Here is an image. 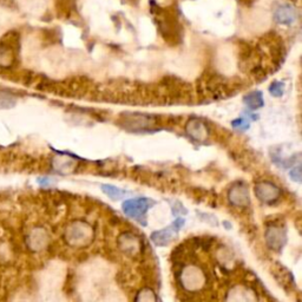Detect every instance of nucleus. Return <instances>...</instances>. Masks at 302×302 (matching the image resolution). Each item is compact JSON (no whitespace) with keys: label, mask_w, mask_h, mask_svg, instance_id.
<instances>
[{"label":"nucleus","mask_w":302,"mask_h":302,"mask_svg":"<svg viewBox=\"0 0 302 302\" xmlns=\"http://www.w3.org/2000/svg\"><path fill=\"white\" fill-rule=\"evenodd\" d=\"M154 204V201L149 200L145 197H138V198H131L123 202L122 208L124 214L129 218L136 220L142 225L145 226V218H147V211L150 209L151 205Z\"/></svg>","instance_id":"f257e3e1"},{"label":"nucleus","mask_w":302,"mask_h":302,"mask_svg":"<svg viewBox=\"0 0 302 302\" xmlns=\"http://www.w3.org/2000/svg\"><path fill=\"white\" fill-rule=\"evenodd\" d=\"M184 223H186V221H184L183 219H177L175 222H172L171 225L166 227V228L152 233L151 235L152 242H154L156 246H159V247L168 246V244L175 239L177 233L182 229Z\"/></svg>","instance_id":"f03ea898"},{"label":"nucleus","mask_w":302,"mask_h":302,"mask_svg":"<svg viewBox=\"0 0 302 302\" xmlns=\"http://www.w3.org/2000/svg\"><path fill=\"white\" fill-rule=\"evenodd\" d=\"M186 130L187 134L197 142H203L209 136L208 125L201 118H191L188 120Z\"/></svg>","instance_id":"7ed1b4c3"},{"label":"nucleus","mask_w":302,"mask_h":302,"mask_svg":"<svg viewBox=\"0 0 302 302\" xmlns=\"http://www.w3.org/2000/svg\"><path fill=\"white\" fill-rule=\"evenodd\" d=\"M255 194L262 202H273L278 200L281 195V190L272 182H260L255 186Z\"/></svg>","instance_id":"20e7f679"},{"label":"nucleus","mask_w":302,"mask_h":302,"mask_svg":"<svg viewBox=\"0 0 302 302\" xmlns=\"http://www.w3.org/2000/svg\"><path fill=\"white\" fill-rule=\"evenodd\" d=\"M52 168L55 169V171L62 174V175H67L76 170L77 161L72 156H67L65 154L57 155L52 159Z\"/></svg>","instance_id":"39448f33"},{"label":"nucleus","mask_w":302,"mask_h":302,"mask_svg":"<svg viewBox=\"0 0 302 302\" xmlns=\"http://www.w3.org/2000/svg\"><path fill=\"white\" fill-rule=\"evenodd\" d=\"M123 124L126 129L142 130L150 126L152 119L151 117L141 115V113H129V115H124Z\"/></svg>","instance_id":"423d86ee"},{"label":"nucleus","mask_w":302,"mask_h":302,"mask_svg":"<svg viewBox=\"0 0 302 302\" xmlns=\"http://www.w3.org/2000/svg\"><path fill=\"white\" fill-rule=\"evenodd\" d=\"M229 200L233 204L244 207L249 203V195H248L247 187L242 183H237L229 190Z\"/></svg>","instance_id":"0eeeda50"},{"label":"nucleus","mask_w":302,"mask_h":302,"mask_svg":"<svg viewBox=\"0 0 302 302\" xmlns=\"http://www.w3.org/2000/svg\"><path fill=\"white\" fill-rule=\"evenodd\" d=\"M274 17H275V20L278 21L279 24L290 25L296 20L297 13H296V10L294 9L293 6L286 4V5H280L278 9H276Z\"/></svg>","instance_id":"6e6552de"},{"label":"nucleus","mask_w":302,"mask_h":302,"mask_svg":"<svg viewBox=\"0 0 302 302\" xmlns=\"http://www.w3.org/2000/svg\"><path fill=\"white\" fill-rule=\"evenodd\" d=\"M46 241H48V235L41 228L33 229L27 236V244L32 250H40L45 247Z\"/></svg>","instance_id":"1a4fd4ad"},{"label":"nucleus","mask_w":302,"mask_h":302,"mask_svg":"<svg viewBox=\"0 0 302 302\" xmlns=\"http://www.w3.org/2000/svg\"><path fill=\"white\" fill-rule=\"evenodd\" d=\"M244 103L250 110H257L265 105L264 96L260 91H251L244 97Z\"/></svg>","instance_id":"9d476101"},{"label":"nucleus","mask_w":302,"mask_h":302,"mask_svg":"<svg viewBox=\"0 0 302 302\" xmlns=\"http://www.w3.org/2000/svg\"><path fill=\"white\" fill-rule=\"evenodd\" d=\"M267 240L273 248H280L285 242V234L282 233V230L276 228L274 230H269L267 233Z\"/></svg>","instance_id":"9b49d317"},{"label":"nucleus","mask_w":302,"mask_h":302,"mask_svg":"<svg viewBox=\"0 0 302 302\" xmlns=\"http://www.w3.org/2000/svg\"><path fill=\"white\" fill-rule=\"evenodd\" d=\"M102 190L104 191L106 196H109L111 200L115 201L120 200V198H123L126 195V191L119 189V188L115 186H111V184H104V186H102Z\"/></svg>","instance_id":"f8f14e48"},{"label":"nucleus","mask_w":302,"mask_h":302,"mask_svg":"<svg viewBox=\"0 0 302 302\" xmlns=\"http://www.w3.org/2000/svg\"><path fill=\"white\" fill-rule=\"evenodd\" d=\"M283 92H285V84L282 81H273L271 87H269V94L274 96V97H281Z\"/></svg>","instance_id":"ddd939ff"},{"label":"nucleus","mask_w":302,"mask_h":302,"mask_svg":"<svg viewBox=\"0 0 302 302\" xmlns=\"http://www.w3.org/2000/svg\"><path fill=\"white\" fill-rule=\"evenodd\" d=\"M12 60V55H11L9 48L0 46V65L7 66Z\"/></svg>","instance_id":"4468645a"},{"label":"nucleus","mask_w":302,"mask_h":302,"mask_svg":"<svg viewBox=\"0 0 302 302\" xmlns=\"http://www.w3.org/2000/svg\"><path fill=\"white\" fill-rule=\"evenodd\" d=\"M232 125L235 127V129L247 130L248 127H249V120H248L247 118H243V117H241V118H237L235 120H233Z\"/></svg>","instance_id":"2eb2a0df"},{"label":"nucleus","mask_w":302,"mask_h":302,"mask_svg":"<svg viewBox=\"0 0 302 302\" xmlns=\"http://www.w3.org/2000/svg\"><path fill=\"white\" fill-rule=\"evenodd\" d=\"M137 302H155L154 294L150 290H143L137 297Z\"/></svg>","instance_id":"dca6fc26"},{"label":"nucleus","mask_w":302,"mask_h":302,"mask_svg":"<svg viewBox=\"0 0 302 302\" xmlns=\"http://www.w3.org/2000/svg\"><path fill=\"white\" fill-rule=\"evenodd\" d=\"M0 109H6V108H10V106H12L14 103L12 102V98H10L9 96L5 95V94H0Z\"/></svg>","instance_id":"f3484780"},{"label":"nucleus","mask_w":302,"mask_h":302,"mask_svg":"<svg viewBox=\"0 0 302 302\" xmlns=\"http://www.w3.org/2000/svg\"><path fill=\"white\" fill-rule=\"evenodd\" d=\"M290 179L295 182H301V166H295L290 171Z\"/></svg>","instance_id":"a211bd4d"},{"label":"nucleus","mask_w":302,"mask_h":302,"mask_svg":"<svg viewBox=\"0 0 302 302\" xmlns=\"http://www.w3.org/2000/svg\"><path fill=\"white\" fill-rule=\"evenodd\" d=\"M172 212L175 215H179V214H186L187 210L183 208V205L179 203V202H176V205H174L172 207Z\"/></svg>","instance_id":"6ab92c4d"},{"label":"nucleus","mask_w":302,"mask_h":302,"mask_svg":"<svg viewBox=\"0 0 302 302\" xmlns=\"http://www.w3.org/2000/svg\"><path fill=\"white\" fill-rule=\"evenodd\" d=\"M39 183H40L41 186H49L50 179H48V177H45V179H40V180H39Z\"/></svg>","instance_id":"aec40b11"},{"label":"nucleus","mask_w":302,"mask_h":302,"mask_svg":"<svg viewBox=\"0 0 302 302\" xmlns=\"http://www.w3.org/2000/svg\"><path fill=\"white\" fill-rule=\"evenodd\" d=\"M0 4H2L3 6L10 7L11 4H12V0H0Z\"/></svg>","instance_id":"412c9836"}]
</instances>
